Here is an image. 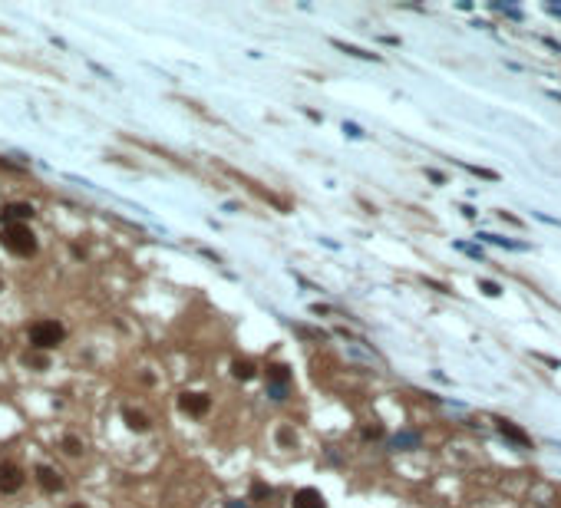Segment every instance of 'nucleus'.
Returning a JSON list of instances; mask_svg holds the SVG:
<instances>
[{
	"instance_id": "nucleus-1",
	"label": "nucleus",
	"mask_w": 561,
	"mask_h": 508,
	"mask_svg": "<svg viewBox=\"0 0 561 508\" xmlns=\"http://www.w3.org/2000/svg\"><path fill=\"white\" fill-rule=\"evenodd\" d=\"M0 244H3L10 254H17V257H30V254H37V235H33L27 224H10V228H3Z\"/></svg>"
},
{
	"instance_id": "nucleus-4",
	"label": "nucleus",
	"mask_w": 561,
	"mask_h": 508,
	"mask_svg": "<svg viewBox=\"0 0 561 508\" xmlns=\"http://www.w3.org/2000/svg\"><path fill=\"white\" fill-rule=\"evenodd\" d=\"M179 409L188 416H205L212 409V396L208 393H182L179 396Z\"/></svg>"
},
{
	"instance_id": "nucleus-8",
	"label": "nucleus",
	"mask_w": 561,
	"mask_h": 508,
	"mask_svg": "<svg viewBox=\"0 0 561 508\" xmlns=\"http://www.w3.org/2000/svg\"><path fill=\"white\" fill-rule=\"evenodd\" d=\"M37 482L43 485L46 492H60V489H63L60 472H57V469H50V465H40V469H37Z\"/></svg>"
},
{
	"instance_id": "nucleus-12",
	"label": "nucleus",
	"mask_w": 561,
	"mask_h": 508,
	"mask_svg": "<svg viewBox=\"0 0 561 508\" xmlns=\"http://www.w3.org/2000/svg\"><path fill=\"white\" fill-rule=\"evenodd\" d=\"M337 50H344V53H353V57H360V60H380L377 53H366V50H360V46H347V43H340V40H334Z\"/></svg>"
},
{
	"instance_id": "nucleus-14",
	"label": "nucleus",
	"mask_w": 561,
	"mask_h": 508,
	"mask_svg": "<svg viewBox=\"0 0 561 508\" xmlns=\"http://www.w3.org/2000/svg\"><path fill=\"white\" fill-rule=\"evenodd\" d=\"M479 291H486L489 297H499L502 294V287L495 284V281H479Z\"/></svg>"
},
{
	"instance_id": "nucleus-19",
	"label": "nucleus",
	"mask_w": 561,
	"mask_h": 508,
	"mask_svg": "<svg viewBox=\"0 0 561 508\" xmlns=\"http://www.w3.org/2000/svg\"><path fill=\"white\" fill-rule=\"evenodd\" d=\"M0 287H3V284H0Z\"/></svg>"
},
{
	"instance_id": "nucleus-11",
	"label": "nucleus",
	"mask_w": 561,
	"mask_h": 508,
	"mask_svg": "<svg viewBox=\"0 0 561 508\" xmlns=\"http://www.w3.org/2000/svg\"><path fill=\"white\" fill-rule=\"evenodd\" d=\"M268 380H274L277 387H284V383H288V380H291L288 367H284V363H271V367H268Z\"/></svg>"
},
{
	"instance_id": "nucleus-6",
	"label": "nucleus",
	"mask_w": 561,
	"mask_h": 508,
	"mask_svg": "<svg viewBox=\"0 0 561 508\" xmlns=\"http://www.w3.org/2000/svg\"><path fill=\"white\" fill-rule=\"evenodd\" d=\"M294 508H327V498L320 495V489H301V492H294Z\"/></svg>"
},
{
	"instance_id": "nucleus-15",
	"label": "nucleus",
	"mask_w": 561,
	"mask_h": 508,
	"mask_svg": "<svg viewBox=\"0 0 561 508\" xmlns=\"http://www.w3.org/2000/svg\"><path fill=\"white\" fill-rule=\"evenodd\" d=\"M251 495H255V498H264V495H271V489H268L264 482H255V489H251Z\"/></svg>"
},
{
	"instance_id": "nucleus-9",
	"label": "nucleus",
	"mask_w": 561,
	"mask_h": 508,
	"mask_svg": "<svg viewBox=\"0 0 561 508\" xmlns=\"http://www.w3.org/2000/svg\"><path fill=\"white\" fill-rule=\"evenodd\" d=\"M231 373H235V380H244V383H248V380H255V363H251V360H235V363H231Z\"/></svg>"
},
{
	"instance_id": "nucleus-7",
	"label": "nucleus",
	"mask_w": 561,
	"mask_h": 508,
	"mask_svg": "<svg viewBox=\"0 0 561 508\" xmlns=\"http://www.w3.org/2000/svg\"><path fill=\"white\" fill-rule=\"evenodd\" d=\"M499 433L505 436V439H512V442H515V446H522V449L531 446V436L525 433V429H518L515 422H509V419H499Z\"/></svg>"
},
{
	"instance_id": "nucleus-18",
	"label": "nucleus",
	"mask_w": 561,
	"mask_h": 508,
	"mask_svg": "<svg viewBox=\"0 0 561 508\" xmlns=\"http://www.w3.org/2000/svg\"><path fill=\"white\" fill-rule=\"evenodd\" d=\"M0 350H3V344H0Z\"/></svg>"
},
{
	"instance_id": "nucleus-5",
	"label": "nucleus",
	"mask_w": 561,
	"mask_h": 508,
	"mask_svg": "<svg viewBox=\"0 0 561 508\" xmlns=\"http://www.w3.org/2000/svg\"><path fill=\"white\" fill-rule=\"evenodd\" d=\"M30 218H33V205H27V202H10V205H3V211H0L3 228H10V224H23V222H30Z\"/></svg>"
},
{
	"instance_id": "nucleus-2",
	"label": "nucleus",
	"mask_w": 561,
	"mask_h": 508,
	"mask_svg": "<svg viewBox=\"0 0 561 508\" xmlns=\"http://www.w3.org/2000/svg\"><path fill=\"white\" fill-rule=\"evenodd\" d=\"M63 337H66V330L57 320H37L30 327V344L37 350H53V346L63 344Z\"/></svg>"
},
{
	"instance_id": "nucleus-16",
	"label": "nucleus",
	"mask_w": 561,
	"mask_h": 508,
	"mask_svg": "<svg viewBox=\"0 0 561 508\" xmlns=\"http://www.w3.org/2000/svg\"><path fill=\"white\" fill-rule=\"evenodd\" d=\"M70 508H86V505H70Z\"/></svg>"
},
{
	"instance_id": "nucleus-13",
	"label": "nucleus",
	"mask_w": 561,
	"mask_h": 508,
	"mask_svg": "<svg viewBox=\"0 0 561 508\" xmlns=\"http://www.w3.org/2000/svg\"><path fill=\"white\" fill-rule=\"evenodd\" d=\"M63 452H66V456H79V452H83V442H79L76 436H66V439H63Z\"/></svg>"
},
{
	"instance_id": "nucleus-10",
	"label": "nucleus",
	"mask_w": 561,
	"mask_h": 508,
	"mask_svg": "<svg viewBox=\"0 0 561 508\" xmlns=\"http://www.w3.org/2000/svg\"><path fill=\"white\" fill-rule=\"evenodd\" d=\"M126 422H129L132 433H146L149 429V419L142 416V413H136V409H126Z\"/></svg>"
},
{
	"instance_id": "nucleus-3",
	"label": "nucleus",
	"mask_w": 561,
	"mask_h": 508,
	"mask_svg": "<svg viewBox=\"0 0 561 508\" xmlns=\"http://www.w3.org/2000/svg\"><path fill=\"white\" fill-rule=\"evenodd\" d=\"M23 489V469L17 462H0V492L14 495Z\"/></svg>"
},
{
	"instance_id": "nucleus-17",
	"label": "nucleus",
	"mask_w": 561,
	"mask_h": 508,
	"mask_svg": "<svg viewBox=\"0 0 561 508\" xmlns=\"http://www.w3.org/2000/svg\"><path fill=\"white\" fill-rule=\"evenodd\" d=\"M231 508H238V505H231ZM242 508H244V505H242Z\"/></svg>"
}]
</instances>
